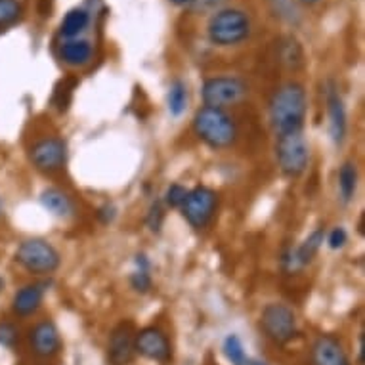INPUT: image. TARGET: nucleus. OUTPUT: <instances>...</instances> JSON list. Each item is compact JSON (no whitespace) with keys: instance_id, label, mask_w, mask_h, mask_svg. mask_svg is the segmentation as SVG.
<instances>
[{"instance_id":"23","label":"nucleus","mask_w":365,"mask_h":365,"mask_svg":"<svg viewBox=\"0 0 365 365\" xmlns=\"http://www.w3.org/2000/svg\"><path fill=\"white\" fill-rule=\"evenodd\" d=\"M224 354L226 358L232 361V365H251L252 361L247 358L245 350H243V344H241L240 336L230 335L224 341Z\"/></svg>"},{"instance_id":"29","label":"nucleus","mask_w":365,"mask_h":365,"mask_svg":"<svg viewBox=\"0 0 365 365\" xmlns=\"http://www.w3.org/2000/svg\"><path fill=\"white\" fill-rule=\"evenodd\" d=\"M346 240L348 235L344 232V227H335L329 234V237H327V243H329L331 249H342V247L346 245Z\"/></svg>"},{"instance_id":"14","label":"nucleus","mask_w":365,"mask_h":365,"mask_svg":"<svg viewBox=\"0 0 365 365\" xmlns=\"http://www.w3.org/2000/svg\"><path fill=\"white\" fill-rule=\"evenodd\" d=\"M31 350L38 356V358H52L60 352L61 339L60 331L52 322H41L31 329L29 335Z\"/></svg>"},{"instance_id":"27","label":"nucleus","mask_w":365,"mask_h":365,"mask_svg":"<svg viewBox=\"0 0 365 365\" xmlns=\"http://www.w3.org/2000/svg\"><path fill=\"white\" fill-rule=\"evenodd\" d=\"M130 285L134 291L138 293H150L151 291V277L148 274V269H138L130 276Z\"/></svg>"},{"instance_id":"12","label":"nucleus","mask_w":365,"mask_h":365,"mask_svg":"<svg viewBox=\"0 0 365 365\" xmlns=\"http://www.w3.org/2000/svg\"><path fill=\"white\" fill-rule=\"evenodd\" d=\"M324 237L325 230L324 227H317L316 232H312V234L306 237L302 245L297 247V249H289L282 258L283 268L287 269L289 274H293L297 269L308 266V264L312 262V258L316 257L317 251L324 245Z\"/></svg>"},{"instance_id":"3","label":"nucleus","mask_w":365,"mask_h":365,"mask_svg":"<svg viewBox=\"0 0 365 365\" xmlns=\"http://www.w3.org/2000/svg\"><path fill=\"white\" fill-rule=\"evenodd\" d=\"M207 33L216 46H234L251 35V19L243 10L224 8L212 14Z\"/></svg>"},{"instance_id":"24","label":"nucleus","mask_w":365,"mask_h":365,"mask_svg":"<svg viewBox=\"0 0 365 365\" xmlns=\"http://www.w3.org/2000/svg\"><path fill=\"white\" fill-rule=\"evenodd\" d=\"M24 14L19 0H0V27L16 24Z\"/></svg>"},{"instance_id":"25","label":"nucleus","mask_w":365,"mask_h":365,"mask_svg":"<svg viewBox=\"0 0 365 365\" xmlns=\"http://www.w3.org/2000/svg\"><path fill=\"white\" fill-rule=\"evenodd\" d=\"M19 342V329L10 322H0V346L14 348Z\"/></svg>"},{"instance_id":"10","label":"nucleus","mask_w":365,"mask_h":365,"mask_svg":"<svg viewBox=\"0 0 365 365\" xmlns=\"http://www.w3.org/2000/svg\"><path fill=\"white\" fill-rule=\"evenodd\" d=\"M136 329L132 322H120L109 335L108 361L109 365H130L136 354Z\"/></svg>"},{"instance_id":"21","label":"nucleus","mask_w":365,"mask_h":365,"mask_svg":"<svg viewBox=\"0 0 365 365\" xmlns=\"http://www.w3.org/2000/svg\"><path fill=\"white\" fill-rule=\"evenodd\" d=\"M279 60L289 69H300L302 67V63H304V54H302V48H300L297 38H293V36L283 38L282 44H279Z\"/></svg>"},{"instance_id":"13","label":"nucleus","mask_w":365,"mask_h":365,"mask_svg":"<svg viewBox=\"0 0 365 365\" xmlns=\"http://www.w3.org/2000/svg\"><path fill=\"white\" fill-rule=\"evenodd\" d=\"M312 365H350L341 341L335 335H319L312 344Z\"/></svg>"},{"instance_id":"28","label":"nucleus","mask_w":365,"mask_h":365,"mask_svg":"<svg viewBox=\"0 0 365 365\" xmlns=\"http://www.w3.org/2000/svg\"><path fill=\"white\" fill-rule=\"evenodd\" d=\"M226 0H192V10L197 14H209V12H218V8L224 4Z\"/></svg>"},{"instance_id":"7","label":"nucleus","mask_w":365,"mask_h":365,"mask_svg":"<svg viewBox=\"0 0 365 365\" xmlns=\"http://www.w3.org/2000/svg\"><path fill=\"white\" fill-rule=\"evenodd\" d=\"M260 327L269 341L277 342V344L293 341L299 331L293 308H289L283 302H272L264 308L262 316H260Z\"/></svg>"},{"instance_id":"18","label":"nucleus","mask_w":365,"mask_h":365,"mask_svg":"<svg viewBox=\"0 0 365 365\" xmlns=\"http://www.w3.org/2000/svg\"><path fill=\"white\" fill-rule=\"evenodd\" d=\"M60 56L67 66H84L92 58V46H90L88 41H83V38H69L61 44Z\"/></svg>"},{"instance_id":"16","label":"nucleus","mask_w":365,"mask_h":365,"mask_svg":"<svg viewBox=\"0 0 365 365\" xmlns=\"http://www.w3.org/2000/svg\"><path fill=\"white\" fill-rule=\"evenodd\" d=\"M327 111H329L331 140L341 145L346 138V109L335 88L327 90Z\"/></svg>"},{"instance_id":"5","label":"nucleus","mask_w":365,"mask_h":365,"mask_svg":"<svg viewBox=\"0 0 365 365\" xmlns=\"http://www.w3.org/2000/svg\"><path fill=\"white\" fill-rule=\"evenodd\" d=\"M277 167L289 178H297L304 173L310 161V148L302 132L277 136L276 144Z\"/></svg>"},{"instance_id":"22","label":"nucleus","mask_w":365,"mask_h":365,"mask_svg":"<svg viewBox=\"0 0 365 365\" xmlns=\"http://www.w3.org/2000/svg\"><path fill=\"white\" fill-rule=\"evenodd\" d=\"M167 103H168V111H170V115H174V117H180V115L186 111V106H187L186 83H182V81H174V83L170 84Z\"/></svg>"},{"instance_id":"31","label":"nucleus","mask_w":365,"mask_h":365,"mask_svg":"<svg viewBox=\"0 0 365 365\" xmlns=\"http://www.w3.org/2000/svg\"><path fill=\"white\" fill-rule=\"evenodd\" d=\"M173 4H176V6H186V4H192V0H170Z\"/></svg>"},{"instance_id":"6","label":"nucleus","mask_w":365,"mask_h":365,"mask_svg":"<svg viewBox=\"0 0 365 365\" xmlns=\"http://www.w3.org/2000/svg\"><path fill=\"white\" fill-rule=\"evenodd\" d=\"M247 94H249V86L237 77H212L205 81L201 88L205 106L216 109L237 106L245 100Z\"/></svg>"},{"instance_id":"17","label":"nucleus","mask_w":365,"mask_h":365,"mask_svg":"<svg viewBox=\"0 0 365 365\" xmlns=\"http://www.w3.org/2000/svg\"><path fill=\"white\" fill-rule=\"evenodd\" d=\"M41 203L44 209L52 212L58 218H69L75 210L73 199L66 192H61L58 187H48L41 193Z\"/></svg>"},{"instance_id":"20","label":"nucleus","mask_w":365,"mask_h":365,"mask_svg":"<svg viewBox=\"0 0 365 365\" xmlns=\"http://www.w3.org/2000/svg\"><path fill=\"white\" fill-rule=\"evenodd\" d=\"M356 187H358V168L354 163L348 161L339 170V190H341V197L344 203L352 201L356 195Z\"/></svg>"},{"instance_id":"26","label":"nucleus","mask_w":365,"mask_h":365,"mask_svg":"<svg viewBox=\"0 0 365 365\" xmlns=\"http://www.w3.org/2000/svg\"><path fill=\"white\" fill-rule=\"evenodd\" d=\"M187 190L184 186H180V184H173V186L167 190V195H165V201H167L168 207H173V209H180L184 201H186Z\"/></svg>"},{"instance_id":"4","label":"nucleus","mask_w":365,"mask_h":365,"mask_svg":"<svg viewBox=\"0 0 365 365\" xmlns=\"http://www.w3.org/2000/svg\"><path fill=\"white\" fill-rule=\"evenodd\" d=\"M16 262L29 274L35 276H46V274H54L56 269L60 268V252L56 251L54 247L50 245L48 241L33 240L24 241L16 251Z\"/></svg>"},{"instance_id":"19","label":"nucleus","mask_w":365,"mask_h":365,"mask_svg":"<svg viewBox=\"0 0 365 365\" xmlns=\"http://www.w3.org/2000/svg\"><path fill=\"white\" fill-rule=\"evenodd\" d=\"M90 24V16L83 8H73L66 14V18L61 21V35L67 38H77Z\"/></svg>"},{"instance_id":"33","label":"nucleus","mask_w":365,"mask_h":365,"mask_svg":"<svg viewBox=\"0 0 365 365\" xmlns=\"http://www.w3.org/2000/svg\"><path fill=\"white\" fill-rule=\"evenodd\" d=\"M2 289H4V279L0 277V293H2Z\"/></svg>"},{"instance_id":"2","label":"nucleus","mask_w":365,"mask_h":365,"mask_svg":"<svg viewBox=\"0 0 365 365\" xmlns=\"http://www.w3.org/2000/svg\"><path fill=\"white\" fill-rule=\"evenodd\" d=\"M193 130L201 142L212 150L230 148L237 140V126L235 120L224 111L205 106L193 117Z\"/></svg>"},{"instance_id":"15","label":"nucleus","mask_w":365,"mask_h":365,"mask_svg":"<svg viewBox=\"0 0 365 365\" xmlns=\"http://www.w3.org/2000/svg\"><path fill=\"white\" fill-rule=\"evenodd\" d=\"M42 299H44V285H42V283H29V285H24L18 293L14 294L12 312L18 317L33 316V314L41 308Z\"/></svg>"},{"instance_id":"8","label":"nucleus","mask_w":365,"mask_h":365,"mask_svg":"<svg viewBox=\"0 0 365 365\" xmlns=\"http://www.w3.org/2000/svg\"><path fill=\"white\" fill-rule=\"evenodd\" d=\"M29 159L42 174H56L63 170L67 163V145L60 138H42L31 145Z\"/></svg>"},{"instance_id":"1","label":"nucleus","mask_w":365,"mask_h":365,"mask_svg":"<svg viewBox=\"0 0 365 365\" xmlns=\"http://www.w3.org/2000/svg\"><path fill=\"white\" fill-rule=\"evenodd\" d=\"M306 108L308 102L302 84L287 83L279 86L269 100V123L277 136L302 132Z\"/></svg>"},{"instance_id":"11","label":"nucleus","mask_w":365,"mask_h":365,"mask_svg":"<svg viewBox=\"0 0 365 365\" xmlns=\"http://www.w3.org/2000/svg\"><path fill=\"white\" fill-rule=\"evenodd\" d=\"M136 352L144 356L145 359L157 361V364H167L173 352H170V342L167 335L157 327H144L136 331V341H134Z\"/></svg>"},{"instance_id":"32","label":"nucleus","mask_w":365,"mask_h":365,"mask_svg":"<svg viewBox=\"0 0 365 365\" xmlns=\"http://www.w3.org/2000/svg\"><path fill=\"white\" fill-rule=\"evenodd\" d=\"M302 4H316V2H319V0H300Z\"/></svg>"},{"instance_id":"9","label":"nucleus","mask_w":365,"mask_h":365,"mask_svg":"<svg viewBox=\"0 0 365 365\" xmlns=\"http://www.w3.org/2000/svg\"><path fill=\"white\" fill-rule=\"evenodd\" d=\"M216 203H218V197L212 190L205 186H197L190 190L186 195V201L180 207L182 209V215L190 222V226H193L195 230H201L212 220L216 210Z\"/></svg>"},{"instance_id":"30","label":"nucleus","mask_w":365,"mask_h":365,"mask_svg":"<svg viewBox=\"0 0 365 365\" xmlns=\"http://www.w3.org/2000/svg\"><path fill=\"white\" fill-rule=\"evenodd\" d=\"M359 364L364 365L365 364V336L361 335L359 339Z\"/></svg>"}]
</instances>
